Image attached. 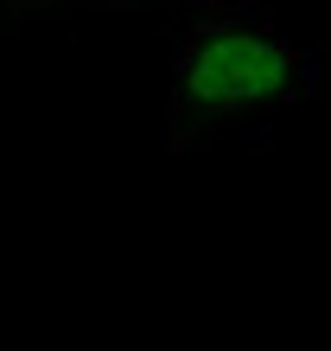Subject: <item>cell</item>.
Listing matches in <instances>:
<instances>
[{
	"label": "cell",
	"instance_id": "cell-1",
	"mask_svg": "<svg viewBox=\"0 0 331 351\" xmlns=\"http://www.w3.org/2000/svg\"><path fill=\"white\" fill-rule=\"evenodd\" d=\"M319 90L313 58L248 7H185L172 26L166 147L185 154L242 115L293 109Z\"/></svg>",
	"mask_w": 331,
	"mask_h": 351
}]
</instances>
